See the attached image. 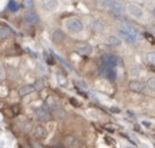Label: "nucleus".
Segmentation results:
<instances>
[{
	"instance_id": "7ed1b4c3",
	"label": "nucleus",
	"mask_w": 155,
	"mask_h": 148,
	"mask_svg": "<svg viewBox=\"0 0 155 148\" xmlns=\"http://www.w3.org/2000/svg\"><path fill=\"white\" fill-rule=\"evenodd\" d=\"M35 114H36V116H37L38 119L42 122L49 121V120H51V111L49 110V108L45 103H43V105L41 106V108L36 109Z\"/></svg>"
},
{
	"instance_id": "9d476101",
	"label": "nucleus",
	"mask_w": 155,
	"mask_h": 148,
	"mask_svg": "<svg viewBox=\"0 0 155 148\" xmlns=\"http://www.w3.org/2000/svg\"><path fill=\"white\" fill-rule=\"evenodd\" d=\"M39 16L38 14H36L35 12H27L25 15H24V20L29 24H35L39 22Z\"/></svg>"
},
{
	"instance_id": "b1692460",
	"label": "nucleus",
	"mask_w": 155,
	"mask_h": 148,
	"mask_svg": "<svg viewBox=\"0 0 155 148\" xmlns=\"http://www.w3.org/2000/svg\"><path fill=\"white\" fill-rule=\"evenodd\" d=\"M44 58H45V61H46V63L48 64V65H54V58H52V56L48 53V52L44 51Z\"/></svg>"
},
{
	"instance_id": "bb28decb",
	"label": "nucleus",
	"mask_w": 155,
	"mask_h": 148,
	"mask_svg": "<svg viewBox=\"0 0 155 148\" xmlns=\"http://www.w3.org/2000/svg\"><path fill=\"white\" fill-rule=\"evenodd\" d=\"M8 8L13 12H16V11H18L19 6H18V3L16 1H10L8 2Z\"/></svg>"
},
{
	"instance_id": "4468645a",
	"label": "nucleus",
	"mask_w": 155,
	"mask_h": 148,
	"mask_svg": "<svg viewBox=\"0 0 155 148\" xmlns=\"http://www.w3.org/2000/svg\"><path fill=\"white\" fill-rule=\"evenodd\" d=\"M34 134H35L36 138H38V139H45L47 137V135H48L47 131L43 126H37V127H36Z\"/></svg>"
},
{
	"instance_id": "cd10ccee",
	"label": "nucleus",
	"mask_w": 155,
	"mask_h": 148,
	"mask_svg": "<svg viewBox=\"0 0 155 148\" xmlns=\"http://www.w3.org/2000/svg\"><path fill=\"white\" fill-rule=\"evenodd\" d=\"M145 38L147 39L148 41H149L151 44H155V38L153 37V36L151 35V33H145Z\"/></svg>"
},
{
	"instance_id": "20e7f679",
	"label": "nucleus",
	"mask_w": 155,
	"mask_h": 148,
	"mask_svg": "<svg viewBox=\"0 0 155 148\" xmlns=\"http://www.w3.org/2000/svg\"><path fill=\"white\" fill-rule=\"evenodd\" d=\"M65 26L68 30L72 31V33H80L84 29L83 22L81 20L77 19V18H72V19H68L65 23Z\"/></svg>"
},
{
	"instance_id": "f704fd0d",
	"label": "nucleus",
	"mask_w": 155,
	"mask_h": 148,
	"mask_svg": "<svg viewBox=\"0 0 155 148\" xmlns=\"http://www.w3.org/2000/svg\"><path fill=\"white\" fill-rule=\"evenodd\" d=\"M153 15H154V17H155V8L153 10Z\"/></svg>"
},
{
	"instance_id": "f03ea898",
	"label": "nucleus",
	"mask_w": 155,
	"mask_h": 148,
	"mask_svg": "<svg viewBox=\"0 0 155 148\" xmlns=\"http://www.w3.org/2000/svg\"><path fill=\"white\" fill-rule=\"evenodd\" d=\"M99 73L109 81H115L116 77H117V71H116L115 68L106 67V66H103V65L100 66Z\"/></svg>"
},
{
	"instance_id": "7c9ffc66",
	"label": "nucleus",
	"mask_w": 155,
	"mask_h": 148,
	"mask_svg": "<svg viewBox=\"0 0 155 148\" xmlns=\"http://www.w3.org/2000/svg\"><path fill=\"white\" fill-rule=\"evenodd\" d=\"M111 111H115V113H120V110H117L115 108H111Z\"/></svg>"
},
{
	"instance_id": "aec40b11",
	"label": "nucleus",
	"mask_w": 155,
	"mask_h": 148,
	"mask_svg": "<svg viewBox=\"0 0 155 148\" xmlns=\"http://www.w3.org/2000/svg\"><path fill=\"white\" fill-rule=\"evenodd\" d=\"M57 80H58L59 85L62 86V87H65L66 85H67V79H66V77L64 76V75L58 73L57 74Z\"/></svg>"
},
{
	"instance_id": "6e6552de",
	"label": "nucleus",
	"mask_w": 155,
	"mask_h": 148,
	"mask_svg": "<svg viewBox=\"0 0 155 148\" xmlns=\"http://www.w3.org/2000/svg\"><path fill=\"white\" fill-rule=\"evenodd\" d=\"M127 11L130 15H132L135 18H140L143 16V11L140 8H138L137 5H134V4H128L127 5Z\"/></svg>"
},
{
	"instance_id": "1a4fd4ad",
	"label": "nucleus",
	"mask_w": 155,
	"mask_h": 148,
	"mask_svg": "<svg viewBox=\"0 0 155 148\" xmlns=\"http://www.w3.org/2000/svg\"><path fill=\"white\" fill-rule=\"evenodd\" d=\"M76 52L78 54H81V55H89L92 53V47L89 44H84L81 46L76 47Z\"/></svg>"
},
{
	"instance_id": "72a5a7b5",
	"label": "nucleus",
	"mask_w": 155,
	"mask_h": 148,
	"mask_svg": "<svg viewBox=\"0 0 155 148\" xmlns=\"http://www.w3.org/2000/svg\"><path fill=\"white\" fill-rule=\"evenodd\" d=\"M143 123L145 124V125H149L150 124V123H148V122H143Z\"/></svg>"
},
{
	"instance_id": "423d86ee",
	"label": "nucleus",
	"mask_w": 155,
	"mask_h": 148,
	"mask_svg": "<svg viewBox=\"0 0 155 148\" xmlns=\"http://www.w3.org/2000/svg\"><path fill=\"white\" fill-rule=\"evenodd\" d=\"M105 5L109 8L112 15H114L116 18H120L123 15V8L120 4L116 1H105Z\"/></svg>"
},
{
	"instance_id": "4be33fe9",
	"label": "nucleus",
	"mask_w": 155,
	"mask_h": 148,
	"mask_svg": "<svg viewBox=\"0 0 155 148\" xmlns=\"http://www.w3.org/2000/svg\"><path fill=\"white\" fill-rule=\"evenodd\" d=\"M147 87L150 89L151 91L155 92V77H151V78L148 79L147 81Z\"/></svg>"
},
{
	"instance_id": "0eeeda50",
	"label": "nucleus",
	"mask_w": 155,
	"mask_h": 148,
	"mask_svg": "<svg viewBox=\"0 0 155 148\" xmlns=\"http://www.w3.org/2000/svg\"><path fill=\"white\" fill-rule=\"evenodd\" d=\"M120 30L124 31L125 33H127V35L130 36L131 38H133L135 41H136V39H137V31H136V29L134 28V27L132 26L129 22H127V21L122 22Z\"/></svg>"
},
{
	"instance_id": "f257e3e1",
	"label": "nucleus",
	"mask_w": 155,
	"mask_h": 148,
	"mask_svg": "<svg viewBox=\"0 0 155 148\" xmlns=\"http://www.w3.org/2000/svg\"><path fill=\"white\" fill-rule=\"evenodd\" d=\"M102 65L106 66V67H112L116 68L117 66L123 65V60L116 55H112V54H106L103 55L101 58Z\"/></svg>"
},
{
	"instance_id": "39448f33",
	"label": "nucleus",
	"mask_w": 155,
	"mask_h": 148,
	"mask_svg": "<svg viewBox=\"0 0 155 148\" xmlns=\"http://www.w3.org/2000/svg\"><path fill=\"white\" fill-rule=\"evenodd\" d=\"M63 144L65 148H84L83 143L74 136H66L63 139Z\"/></svg>"
},
{
	"instance_id": "6ab92c4d",
	"label": "nucleus",
	"mask_w": 155,
	"mask_h": 148,
	"mask_svg": "<svg viewBox=\"0 0 155 148\" xmlns=\"http://www.w3.org/2000/svg\"><path fill=\"white\" fill-rule=\"evenodd\" d=\"M54 116H56V118H58V119H60V120L64 119L66 117V113H65L64 109H62V108H59V109H57L56 111H54Z\"/></svg>"
},
{
	"instance_id": "a878e982",
	"label": "nucleus",
	"mask_w": 155,
	"mask_h": 148,
	"mask_svg": "<svg viewBox=\"0 0 155 148\" xmlns=\"http://www.w3.org/2000/svg\"><path fill=\"white\" fill-rule=\"evenodd\" d=\"M120 36L123 37V39H125V40H126L127 42H129V43H134V42H135V40H134L133 38H131L130 36L127 35V33H125L124 31L120 30Z\"/></svg>"
},
{
	"instance_id": "dca6fc26",
	"label": "nucleus",
	"mask_w": 155,
	"mask_h": 148,
	"mask_svg": "<svg viewBox=\"0 0 155 148\" xmlns=\"http://www.w3.org/2000/svg\"><path fill=\"white\" fill-rule=\"evenodd\" d=\"M42 5L45 10L47 11H54V8L58 6V2L57 1H43Z\"/></svg>"
},
{
	"instance_id": "c9c22d12",
	"label": "nucleus",
	"mask_w": 155,
	"mask_h": 148,
	"mask_svg": "<svg viewBox=\"0 0 155 148\" xmlns=\"http://www.w3.org/2000/svg\"><path fill=\"white\" fill-rule=\"evenodd\" d=\"M128 148H133V147H128Z\"/></svg>"
},
{
	"instance_id": "a211bd4d",
	"label": "nucleus",
	"mask_w": 155,
	"mask_h": 148,
	"mask_svg": "<svg viewBox=\"0 0 155 148\" xmlns=\"http://www.w3.org/2000/svg\"><path fill=\"white\" fill-rule=\"evenodd\" d=\"M12 31L5 26H1V29H0V37H1V40H5L11 36Z\"/></svg>"
},
{
	"instance_id": "c85d7f7f",
	"label": "nucleus",
	"mask_w": 155,
	"mask_h": 148,
	"mask_svg": "<svg viewBox=\"0 0 155 148\" xmlns=\"http://www.w3.org/2000/svg\"><path fill=\"white\" fill-rule=\"evenodd\" d=\"M54 56H56V58H58V60H59V61H60V62H61V63H62V64H64V65H65V66H66V67H67V68H70V66H69V65H68V64H67V63H66V62H65V61H64V60H63V58H61V56H59V55H58V54H57V53H54Z\"/></svg>"
},
{
	"instance_id": "2eb2a0df",
	"label": "nucleus",
	"mask_w": 155,
	"mask_h": 148,
	"mask_svg": "<svg viewBox=\"0 0 155 148\" xmlns=\"http://www.w3.org/2000/svg\"><path fill=\"white\" fill-rule=\"evenodd\" d=\"M17 125L22 131H25V133H27V131H31V123H29V122H27V121H24V120H22L21 122L20 121L17 122Z\"/></svg>"
},
{
	"instance_id": "473e14b6",
	"label": "nucleus",
	"mask_w": 155,
	"mask_h": 148,
	"mask_svg": "<svg viewBox=\"0 0 155 148\" xmlns=\"http://www.w3.org/2000/svg\"><path fill=\"white\" fill-rule=\"evenodd\" d=\"M51 148H65V147H56V146H52Z\"/></svg>"
},
{
	"instance_id": "5701e85b",
	"label": "nucleus",
	"mask_w": 155,
	"mask_h": 148,
	"mask_svg": "<svg viewBox=\"0 0 155 148\" xmlns=\"http://www.w3.org/2000/svg\"><path fill=\"white\" fill-rule=\"evenodd\" d=\"M147 60L150 63V65L155 66V52H150L147 54Z\"/></svg>"
},
{
	"instance_id": "c756f323",
	"label": "nucleus",
	"mask_w": 155,
	"mask_h": 148,
	"mask_svg": "<svg viewBox=\"0 0 155 148\" xmlns=\"http://www.w3.org/2000/svg\"><path fill=\"white\" fill-rule=\"evenodd\" d=\"M23 3H24V5L26 6V8H33V5H34V1H31V0H25V1H23Z\"/></svg>"
},
{
	"instance_id": "2f4dec72",
	"label": "nucleus",
	"mask_w": 155,
	"mask_h": 148,
	"mask_svg": "<svg viewBox=\"0 0 155 148\" xmlns=\"http://www.w3.org/2000/svg\"><path fill=\"white\" fill-rule=\"evenodd\" d=\"M150 68H151V69H152V71L155 72V66H153V65H150Z\"/></svg>"
},
{
	"instance_id": "f8f14e48",
	"label": "nucleus",
	"mask_w": 155,
	"mask_h": 148,
	"mask_svg": "<svg viewBox=\"0 0 155 148\" xmlns=\"http://www.w3.org/2000/svg\"><path fill=\"white\" fill-rule=\"evenodd\" d=\"M129 89L133 92H136V93H140L142 92L143 90V85L140 81H137V80H132L129 83Z\"/></svg>"
},
{
	"instance_id": "ddd939ff",
	"label": "nucleus",
	"mask_w": 155,
	"mask_h": 148,
	"mask_svg": "<svg viewBox=\"0 0 155 148\" xmlns=\"http://www.w3.org/2000/svg\"><path fill=\"white\" fill-rule=\"evenodd\" d=\"M52 40L56 43H62L65 40V33L60 29H56L52 33Z\"/></svg>"
},
{
	"instance_id": "412c9836",
	"label": "nucleus",
	"mask_w": 155,
	"mask_h": 148,
	"mask_svg": "<svg viewBox=\"0 0 155 148\" xmlns=\"http://www.w3.org/2000/svg\"><path fill=\"white\" fill-rule=\"evenodd\" d=\"M44 81L42 80V79H37L35 83V85H34V87H35V90L36 91H41L43 88H44Z\"/></svg>"
},
{
	"instance_id": "9b49d317",
	"label": "nucleus",
	"mask_w": 155,
	"mask_h": 148,
	"mask_svg": "<svg viewBox=\"0 0 155 148\" xmlns=\"http://www.w3.org/2000/svg\"><path fill=\"white\" fill-rule=\"evenodd\" d=\"M34 91H36L34 85H28V86L21 87V88L19 89V91H18V94H19L20 97H24V96H26V95H28L29 93L34 92Z\"/></svg>"
},
{
	"instance_id": "393cba45",
	"label": "nucleus",
	"mask_w": 155,
	"mask_h": 148,
	"mask_svg": "<svg viewBox=\"0 0 155 148\" xmlns=\"http://www.w3.org/2000/svg\"><path fill=\"white\" fill-rule=\"evenodd\" d=\"M28 143H29V146L31 148H43L42 145H41L38 141L34 140V139H31V140L28 141Z\"/></svg>"
},
{
	"instance_id": "f3484780",
	"label": "nucleus",
	"mask_w": 155,
	"mask_h": 148,
	"mask_svg": "<svg viewBox=\"0 0 155 148\" xmlns=\"http://www.w3.org/2000/svg\"><path fill=\"white\" fill-rule=\"evenodd\" d=\"M107 43L109 45H111V46H120L122 44V41L118 38L114 37V36H110V37H108V39H107Z\"/></svg>"
}]
</instances>
